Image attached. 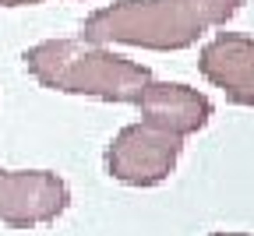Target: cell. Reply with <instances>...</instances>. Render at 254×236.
<instances>
[{
	"label": "cell",
	"instance_id": "obj_1",
	"mask_svg": "<svg viewBox=\"0 0 254 236\" xmlns=\"http://www.w3.org/2000/svg\"><path fill=\"white\" fill-rule=\"evenodd\" d=\"M237 7L240 0H120L85 18L81 39L99 46L187 50L208 28L226 25Z\"/></svg>",
	"mask_w": 254,
	"mask_h": 236
},
{
	"label": "cell",
	"instance_id": "obj_2",
	"mask_svg": "<svg viewBox=\"0 0 254 236\" xmlns=\"http://www.w3.org/2000/svg\"><path fill=\"white\" fill-rule=\"evenodd\" d=\"M21 60L43 88L103 103H138L141 88L152 81V71L138 60H127L85 39H46L25 50Z\"/></svg>",
	"mask_w": 254,
	"mask_h": 236
},
{
	"label": "cell",
	"instance_id": "obj_3",
	"mask_svg": "<svg viewBox=\"0 0 254 236\" xmlns=\"http://www.w3.org/2000/svg\"><path fill=\"white\" fill-rule=\"evenodd\" d=\"M184 152V138L152 123H127L106 148V173L127 187H155L163 183Z\"/></svg>",
	"mask_w": 254,
	"mask_h": 236
},
{
	"label": "cell",
	"instance_id": "obj_4",
	"mask_svg": "<svg viewBox=\"0 0 254 236\" xmlns=\"http://www.w3.org/2000/svg\"><path fill=\"white\" fill-rule=\"evenodd\" d=\"M71 205V190L50 170H0V222L32 229L60 219Z\"/></svg>",
	"mask_w": 254,
	"mask_h": 236
},
{
	"label": "cell",
	"instance_id": "obj_5",
	"mask_svg": "<svg viewBox=\"0 0 254 236\" xmlns=\"http://www.w3.org/2000/svg\"><path fill=\"white\" fill-rule=\"evenodd\" d=\"M138 110H141L145 123L170 130L177 138H187V134L201 130L212 117L208 95H201L198 88L177 85V81H148L138 95Z\"/></svg>",
	"mask_w": 254,
	"mask_h": 236
},
{
	"label": "cell",
	"instance_id": "obj_6",
	"mask_svg": "<svg viewBox=\"0 0 254 236\" xmlns=\"http://www.w3.org/2000/svg\"><path fill=\"white\" fill-rule=\"evenodd\" d=\"M201 74L226 92L230 103L254 106V39L240 32H219L201 50Z\"/></svg>",
	"mask_w": 254,
	"mask_h": 236
},
{
	"label": "cell",
	"instance_id": "obj_7",
	"mask_svg": "<svg viewBox=\"0 0 254 236\" xmlns=\"http://www.w3.org/2000/svg\"><path fill=\"white\" fill-rule=\"evenodd\" d=\"M32 4H46V0H0V7H32Z\"/></svg>",
	"mask_w": 254,
	"mask_h": 236
},
{
	"label": "cell",
	"instance_id": "obj_8",
	"mask_svg": "<svg viewBox=\"0 0 254 236\" xmlns=\"http://www.w3.org/2000/svg\"><path fill=\"white\" fill-rule=\"evenodd\" d=\"M208 236H251V233H208Z\"/></svg>",
	"mask_w": 254,
	"mask_h": 236
}]
</instances>
